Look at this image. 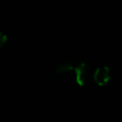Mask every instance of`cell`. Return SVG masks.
I'll list each match as a JSON object with an SVG mask.
<instances>
[{"label": "cell", "mask_w": 122, "mask_h": 122, "mask_svg": "<svg viewBox=\"0 0 122 122\" xmlns=\"http://www.w3.org/2000/svg\"><path fill=\"white\" fill-rule=\"evenodd\" d=\"M73 71H74L75 81L79 86H84L90 80L91 71H90V68L86 64L81 63L77 65L76 67H74Z\"/></svg>", "instance_id": "obj_1"}, {"label": "cell", "mask_w": 122, "mask_h": 122, "mask_svg": "<svg viewBox=\"0 0 122 122\" xmlns=\"http://www.w3.org/2000/svg\"><path fill=\"white\" fill-rule=\"evenodd\" d=\"M73 69H74L73 64L70 60H65V59L59 61L55 67V71L58 73H67L69 71H71Z\"/></svg>", "instance_id": "obj_3"}, {"label": "cell", "mask_w": 122, "mask_h": 122, "mask_svg": "<svg viewBox=\"0 0 122 122\" xmlns=\"http://www.w3.org/2000/svg\"><path fill=\"white\" fill-rule=\"evenodd\" d=\"M92 78L98 86H105L111 79L110 69L106 66L97 68L92 74Z\"/></svg>", "instance_id": "obj_2"}, {"label": "cell", "mask_w": 122, "mask_h": 122, "mask_svg": "<svg viewBox=\"0 0 122 122\" xmlns=\"http://www.w3.org/2000/svg\"><path fill=\"white\" fill-rule=\"evenodd\" d=\"M6 41H7V36L0 32V48L6 43Z\"/></svg>", "instance_id": "obj_4"}]
</instances>
